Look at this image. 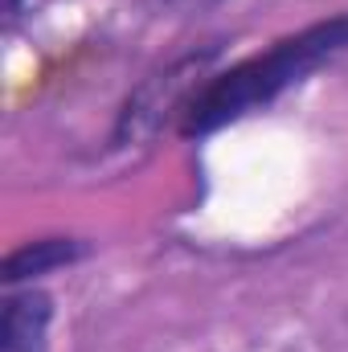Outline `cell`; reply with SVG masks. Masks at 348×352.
I'll return each instance as SVG.
<instances>
[{
	"label": "cell",
	"instance_id": "cell-1",
	"mask_svg": "<svg viewBox=\"0 0 348 352\" xmlns=\"http://www.w3.org/2000/svg\"><path fill=\"white\" fill-rule=\"evenodd\" d=\"M340 54H348V8L270 41L262 54L234 62L230 70L201 78L176 115V135L205 140L262 107H270L274 98L307 82L320 66H328Z\"/></svg>",
	"mask_w": 348,
	"mask_h": 352
},
{
	"label": "cell",
	"instance_id": "cell-2",
	"mask_svg": "<svg viewBox=\"0 0 348 352\" xmlns=\"http://www.w3.org/2000/svg\"><path fill=\"white\" fill-rule=\"evenodd\" d=\"M213 54H217V50H205V54H188V58H180L176 66H168L164 74L148 78L144 87H140L135 94H131V98H127V107L119 111V123H115V135H111V140H115V144L140 140V135L156 131L164 115H180L184 98L197 90L193 74H201L205 58H213Z\"/></svg>",
	"mask_w": 348,
	"mask_h": 352
},
{
	"label": "cell",
	"instance_id": "cell-3",
	"mask_svg": "<svg viewBox=\"0 0 348 352\" xmlns=\"http://www.w3.org/2000/svg\"><path fill=\"white\" fill-rule=\"evenodd\" d=\"M54 295L41 287H8L0 307V352H50Z\"/></svg>",
	"mask_w": 348,
	"mask_h": 352
},
{
	"label": "cell",
	"instance_id": "cell-4",
	"mask_svg": "<svg viewBox=\"0 0 348 352\" xmlns=\"http://www.w3.org/2000/svg\"><path fill=\"white\" fill-rule=\"evenodd\" d=\"M90 246L87 238H70V234H50V238H29V242H21V246H12L8 254H4V266H0V278H4V287H29V283H37V278H45V274H54V270H66V266L83 263L90 258Z\"/></svg>",
	"mask_w": 348,
	"mask_h": 352
},
{
	"label": "cell",
	"instance_id": "cell-5",
	"mask_svg": "<svg viewBox=\"0 0 348 352\" xmlns=\"http://www.w3.org/2000/svg\"><path fill=\"white\" fill-rule=\"evenodd\" d=\"M21 12H25V0H8V16H12V21H17V16H21Z\"/></svg>",
	"mask_w": 348,
	"mask_h": 352
}]
</instances>
